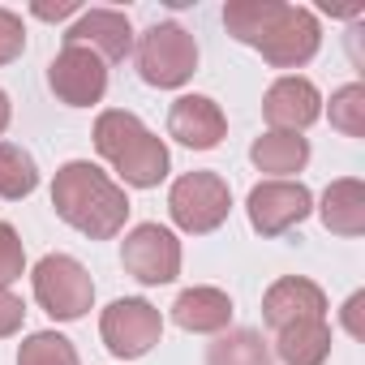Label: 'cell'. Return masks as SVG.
I'll list each match as a JSON object with an SVG mask.
<instances>
[{
	"label": "cell",
	"instance_id": "cell-1",
	"mask_svg": "<svg viewBox=\"0 0 365 365\" xmlns=\"http://www.w3.org/2000/svg\"><path fill=\"white\" fill-rule=\"evenodd\" d=\"M52 207L56 215L91 237V241H112L125 232V220H129V194L125 185L91 163V159H69L56 168V180H52Z\"/></svg>",
	"mask_w": 365,
	"mask_h": 365
},
{
	"label": "cell",
	"instance_id": "cell-22",
	"mask_svg": "<svg viewBox=\"0 0 365 365\" xmlns=\"http://www.w3.org/2000/svg\"><path fill=\"white\" fill-rule=\"evenodd\" d=\"M18 365H82V356H78L73 339H65L61 331H35L22 339Z\"/></svg>",
	"mask_w": 365,
	"mask_h": 365
},
{
	"label": "cell",
	"instance_id": "cell-13",
	"mask_svg": "<svg viewBox=\"0 0 365 365\" xmlns=\"http://www.w3.org/2000/svg\"><path fill=\"white\" fill-rule=\"evenodd\" d=\"M168 138L190 150H215L228 138V116L211 95H180L168 108Z\"/></svg>",
	"mask_w": 365,
	"mask_h": 365
},
{
	"label": "cell",
	"instance_id": "cell-3",
	"mask_svg": "<svg viewBox=\"0 0 365 365\" xmlns=\"http://www.w3.org/2000/svg\"><path fill=\"white\" fill-rule=\"evenodd\" d=\"M138 73L155 91H180L198 73V39L180 22H155L138 39Z\"/></svg>",
	"mask_w": 365,
	"mask_h": 365
},
{
	"label": "cell",
	"instance_id": "cell-20",
	"mask_svg": "<svg viewBox=\"0 0 365 365\" xmlns=\"http://www.w3.org/2000/svg\"><path fill=\"white\" fill-rule=\"evenodd\" d=\"M279 9H284V0H228V5H224V31L237 43L258 48V39L271 31Z\"/></svg>",
	"mask_w": 365,
	"mask_h": 365
},
{
	"label": "cell",
	"instance_id": "cell-27",
	"mask_svg": "<svg viewBox=\"0 0 365 365\" xmlns=\"http://www.w3.org/2000/svg\"><path fill=\"white\" fill-rule=\"evenodd\" d=\"M361 309H365V292H352V297L344 301V327H348L352 339L365 335V327H361Z\"/></svg>",
	"mask_w": 365,
	"mask_h": 365
},
{
	"label": "cell",
	"instance_id": "cell-2",
	"mask_svg": "<svg viewBox=\"0 0 365 365\" xmlns=\"http://www.w3.org/2000/svg\"><path fill=\"white\" fill-rule=\"evenodd\" d=\"M95 150L99 159H108L116 168V176L129 190H155L159 180L172 172V155L168 142L159 133H150L133 112L125 108H108L95 120Z\"/></svg>",
	"mask_w": 365,
	"mask_h": 365
},
{
	"label": "cell",
	"instance_id": "cell-12",
	"mask_svg": "<svg viewBox=\"0 0 365 365\" xmlns=\"http://www.w3.org/2000/svg\"><path fill=\"white\" fill-rule=\"evenodd\" d=\"M327 318V292L305 275H279L262 292V322L271 331L297 327V322H322Z\"/></svg>",
	"mask_w": 365,
	"mask_h": 365
},
{
	"label": "cell",
	"instance_id": "cell-17",
	"mask_svg": "<svg viewBox=\"0 0 365 365\" xmlns=\"http://www.w3.org/2000/svg\"><path fill=\"white\" fill-rule=\"evenodd\" d=\"M250 159H254V168L267 172L271 180H292V176L305 172V163H309V138L267 129L262 138H254Z\"/></svg>",
	"mask_w": 365,
	"mask_h": 365
},
{
	"label": "cell",
	"instance_id": "cell-18",
	"mask_svg": "<svg viewBox=\"0 0 365 365\" xmlns=\"http://www.w3.org/2000/svg\"><path fill=\"white\" fill-rule=\"evenodd\" d=\"M271 356H279L284 365H327V356H331V327H327V318L275 331V352Z\"/></svg>",
	"mask_w": 365,
	"mask_h": 365
},
{
	"label": "cell",
	"instance_id": "cell-16",
	"mask_svg": "<svg viewBox=\"0 0 365 365\" xmlns=\"http://www.w3.org/2000/svg\"><path fill=\"white\" fill-rule=\"evenodd\" d=\"M322 228L335 237H361L365 232V180L339 176L322 190V202L314 207Z\"/></svg>",
	"mask_w": 365,
	"mask_h": 365
},
{
	"label": "cell",
	"instance_id": "cell-11",
	"mask_svg": "<svg viewBox=\"0 0 365 365\" xmlns=\"http://www.w3.org/2000/svg\"><path fill=\"white\" fill-rule=\"evenodd\" d=\"M262 116H267V125L279 129V133H305V129L322 116V95H318V86H314L309 78L284 73V78H275V82L267 86V95H262Z\"/></svg>",
	"mask_w": 365,
	"mask_h": 365
},
{
	"label": "cell",
	"instance_id": "cell-8",
	"mask_svg": "<svg viewBox=\"0 0 365 365\" xmlns=\"http://www.w3.org/2000/svg\"><path fill=\"white\" fill-rule=\"evenodd\" d=\"M120 267H125V275H133L146 288L172 284L180 275V241H176V232L163 228V224L129 228L125 241H120Z\"/></svg>",
	"mask_w": 365,
	"mask_h": 365
},
{
	"label": "cell",
	"instance_id": "cell-5",
	"mask_svg": "<svg viewBox=\"0 0 365 365\" xmlns=\"http://www.w3.org/2000/svg\"><path fill=\"white\" fill-rule=\"evenodd\" d=\"M31 284H35L39 309L56 322H78L95 305V279L69 254H43L31 271Z\"/></svg>",
	"mask_w": 365,
	"mask_h": 365
},
{
	"label": "cell",
	"instance_id": "cell-29",
	"mask_svg": "<svg viewBox=\"0 0 365 365\" xmlns=\"http://www.w3.org/2000/svg\"><path fill=\"white\" fill-rule=\"evenodd\" d=\"M9 120H14V108H9V95H5V91H0V133H5V129H9Z\"/></svg>",
	"mask_w": 365,
	"mask_h": 365
},
{
	"label": "cell",
	"instance_id": "cell-10",
	"mask_svg": "<svg viewBox=\"0 0 365 365\" xmlns=\"http://www.w3.org/2000/svg\"><path fill=\"white\" fill-rule=\"evenodd\" d=\"M48 86L65 108H95L108 95V65L91 48L65 43L48 65Z\"/></svg>",
	"mask_w": 365,
	"mask_h": 365
},
{
	"label": "cell",
	"instance_id": "cell-23",
	"mask_svg": "<svg viewBox=\"0 0 365 365\" xmlns=\"http://www.w3.org/2000/svg\"><path fill=\"white\" fill-rule=\"evenodd\" d=\"M331 129H339L344 138H365V86L348 82L339 91H331Z\"/></svg>",
	"mask_w": 365,
	"mask_h": 365
},
{
	"label": "cell",
	"instance_id": "cell-24",
	"mask_svg": "<svg viewBox=\"0 0 365 365\" xmlns=\"http://www.w3.org/2000/svg\"><path fill=\"white\" fill-rule=\"evenodd\" d=\"M22 271H26V245H22V237H18L14 224L0 220V288L18 284Z\"/></svg>",
	"mask_w": 365,
	"mask_h": 365
},
{
	"label": "cell",
	"instance_id": "cell-26",
	"mask_svg": "<svg viewBox=\"0 0 365 365\" xmlns=\"http://www.w3.org/2000/svg\"><path fill=\"white\" fill-rule=\"evenodd\" d=\"M22 322H26V305H22L9 288H0V339L18 335V331H22Z\"/></svg>",
	"mask_w": 365,
	"mask_h": 365
},
{
	"label": "cell",
	"instance_id": "cell-25",
	"mask_svg": "<svg viewBox=\"0 0 365 365\" xmlns=\"http://www.w3.org/2000/svg\"><path fill=\"white\" fill-rule=\"evenodd\" d=\"M26 52V26L14 9H0V69L14 65Z\"/></svg>",
	"mask_w": 365,
	"mask_h": 365
},
{
	"label": "cell",
	"instance_id": "cell-21",
	"mask_svg": "<svg viewBox=\"0 0 365 365\" xmlns=\"http://www.w3.org/2000/svg\"><path fill=\"white\" fill-rule=\"evenodd\" d=\"M39 190V163L18 142H0V198L22 202Z\"/></svg>",
	"mask_w": 365,
	"mask_h": 365
},
{
	"label": "cell",
	"instance_id": "cell-4",
	"mask_svg": "<svg viewBox=\"0 0 365 365\" xmlns=\"http://www.w3.org/2000/svg\"><path fill=\"white\" fill-rule=\"evenodd\" d=\"M228 211H232V190L220 172H185L168 190V215L190 237H207L224 228Z\"/></svg>",
	"mask_w": 365,
	"mask_h": 365
},
{
	"label": "cell",
	"instance_id": "cell-15",
	"mask_svg": "<svg viewBox=\"0 0 365 365\" xmlns=\"http://www.w3.org/2000/svg\"><path fill=\"white\" fill-rule=\"evenodd\" d=\"M172 322L190 335H220L232 327V297L211 284H194L172 301Z\"/></svg>",
	"mask_w": 365,
	"mask_h": 365
},
{
	"label": "cell",
	"instance_id": "cell-7",
	"mask_svg": "<svg viewBox=\"0 0 365 365\" xmlns=\"http://www.w3.org/2000/svg\"><path fill=\"white\" fill-rule=\"evenodd\" d=\"M245 215H250V228L271 241L314 215V194L301 180H258L245 198Z\"/></svg>",
	"mask_w": 365,
	"mask_h": 365
},
{
	"label": "cell",
	"instance_id": "cell-14",
	"mask_svg": "<svg viewBox=\"0 0 365 365\" xmlns=\"http://www.w3.org/2000/svg\"><path fill=\"white\" fill-rule=\"evenodd\" d=\"M65 43L91 48L103 65H116L133 52V26L120 9H82L78 22L65 31Z\"/></svg>",
	"mask_w": 365,
	"mask_h": 365
},
{
	"label": "cell",
	"instance_id": "cell-19",
	"mask_svg": "<svg viewBox=\"0 0 365 365\" xmlns=\"http://www.w3.org/2000/svg\"><path fill=\"white\" fill-rule=\"evenodd\" d=\"M207 365H275L271 344L254 327H228L207 348Z\"/></svg>",
	"mask_w": 365,
	"mask_h": 365
},
{
	"label": "cell",
	"instance_id": "cell-6",
	"mask_svg": "<svg viewBox=\"0 0 365 365\" xmlns=\"http://www.w3.org/2000/svg\"><path fill=\"white\" fill-rule=\"evenodd\" d=\"M99 335H103V348L116 361H138L163 339V314L146 297H120L103 309Z\"/></svg>",
	"mask_w": 365,
	"mask_h": 365
},
{
	"label": "cell",
	"instance_id": "cell-28",
	"mask_svg": "<svg viewBox=\"0 0 365 365\" xmlns=\"http://www.w3.org/2000/svg\"><path fill=\"white\" fill-rule=\"evenodd\" d=\"M31 14L43 18V22H61L69 14H82V5H78V0H61V5H31Z\"/></svg>",
	"mask_w": 365,
	"mask_h": 365
},
{
	"label": "cell",
	"instance_id": "cell-9",
	"mask_svg": "<svg viewBox=\"0 0 365 365\" xmlns=\"http://www.w3.org/2000/svg\"><path fill=\"white\" fill-rule=\"evenodd\" d=\"M322 48V26L309 9L301 5H284L279 18L271 22V31L258 39L254 52H262V61L271 69H305Z\"/></svg>",
	"mask_w": 365,
	"mask_h": 365
}]
</instances>
